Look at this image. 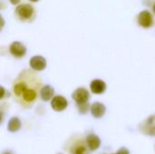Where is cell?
Masks as SVG:
<instances>
[{
    "mask_svg": "<svg viewBox=\"0 0 155 154\" xmlns=\"http://www.w3.org/2000/svg\"><path fill=\"white\" fill-rule=\"evenodd\" d=\"M27 77L28 72L25 74L22 73L14 83L13 91L15 96L22 98L23 103L29 104L33 103L37 99V93L40 82L37 78H31V80L29 81L27 80Z\"/></svg>",
    "mask_w": 155,
    "mask_h": 154,
    "instance_id": "1",
    "label": "cell"
},
{
    "mask_svg": "<svg viewBox=\"0 0 155 154\" xmlns=\"http://www.w3.org/2000/svg\"><path fill=\"white\" fill-rule=\"evenodd\" d=\"M15 15L20 21L29 22L34 19L35 15V10L34 6L29 4H20L17 5L15 9Z\"/></svg>",
    "mask_w": 155,
    "mask_h": 154,
    "instance_id": "2",
    "label": "cell"
},
{
    "mask_svg": "<svg viewBox=\"0 0 155 154\" xmlns=\"http://www.w3.org/2000/svg\"><path fill=\"white\" fill-rule=\"evenodd\" d=\"M137 23L140 26L143 28H149L151 27L153 23V16L152 13L148 10H143L138 15H137Z\"/></svg>",
    "mask_w": 155,
    "mask_h": 154,
    "instance_id": "3",
    "label": "cell"
},
{
    "mask_svg": "<svg viewBox=\"0 0 155 154\" xmlns=\"http://www.w3.org/2000/svg\"><path fill=\"white\" fill-rule=\"evenodd\" d=\"M72 98L77 103L78 105L80 104H84V103H86L87 101L89 100L90 98V95H89V93L86 89L84 88H77L72 94Z\"/></svg>",
    "mask_w": 155,
    "mask_h": 154,
    "instance_id": "4",
    "label": "cell"
},
{
    "mask_svg": "<svg viewBox=\"0 0 155 154\" xmlns=\"http://www.w3.org/2000/svg\"><path fill=\"white\" fill-rule=\"evenodd\" d=\"M141 131L150 136H155V115L150 116L140 126Z\"/></svg>",
    "mask_w": 155,
    "mask_h": 154,
    "instance_id": "5",
    "label": "cell"
},
{
    "mask_svg": "<svg viewBox=\"0 0 155 154\" xmlns=\"http://www.w3.org/2000/svg\"><path fill=\"white\" fill-rule=\"evenodd\" d=\"M9 52L13 56H15L16 58H22L23 56H25V54L26 53V48L22 43L15 41L10 44Z\"/></svg>",
    "mask_w": 155,
    "mask_h": 154,
    "instance_id": "6",
    "label": "cell"
},
{
    "mask_svg": "<svg viewBox=\"0 0 155 154\" xmlns=\"http://www.w3.org/2000/svg\"><path fill=\"white\" fill-rule=\"evenodd\" d=\"M67 105H68L67 100L61 95L54 96L51 101V106L55 112H62L65 110Z\"/></svg>",
    "mask_w": 155,
    "mask_h": 154,
    "instance_id": "7",
    "label": "cell"
},
{
    "mask_svg": "<svg viewBox=\"0 0 155 154\" xmlns=\"http://www.w3.org/2000/svg\"><path fill=\"white\" fill-rule=\"evenodd\" d=\"M29 64L32 69L35 71H43L46 66V60L41 55H35L30 59Z\"/></svg>",
    "mask_w": 155,
    "mask_h": 154,
    "instance_id": "8",
    "label": "cell"
},
{
    "mask_svg": "<svg viewBox=\"0 0 155 154\" xmlns=\"http://www.w3.org/2000/svg\"><path fill=\"white\" fill-rule=\"evenodd\" d=\"M90 88H91L92 93H94L95 94H101L105 91L106 84L103 80L95 79V80L92 81V83L90 84Z\"/></svg>",
    "mask_w": 155,
    "mask_h": 154,
    "instance_id": "9",
    "label": "cell"
},
{
    "mask_svg": "<svg viewBox=\"0 0 155 154\" xmlns=\"http://www.w3.org/2000/svg\"><path fill=\"white\" fill-rule=\"evenodd\" d=\"M91 113H92V115L94 117V118H101L104 116V114L105 113V106L99 103V102H96L94 103H93L91 105Z\"/></svg>",
    "mask_w": 155,
    "mask_h": 154,
    "instance_id": "10",
    "label": "cell"
},
{
    "mask_svg": "<svg viewBox=\"0 0 155 154\" xmlns=\"http://www.w3.org/2000/svg\"><path fill=\"white\" fill-rule=\"evenodd\" d=\"M86 143H87V147L91 151H95L100 147L101 141L97 135L91 133V134L87 135V137H86Z\"/></svg>",
    "mask_w": 155,
    "mask_h": 154,
    "instance_id": "11",
    "label": "cell"
},
{
    "mask_svg": "<svg viewBox=\"0 0 155 154\" xmlns=\"http://www.w3.org/2000/svg\"><path fill=\"white\" fill-rule=\"evenodd\" d=\"M54 90L51 85H45L40 90L41 98L45 102L51 100V98L54 96Z\"/></svg>",
    "mask_w": 155,
    "mask_h": 154,
    "instance_id": "12",
    "label": "cell"
},
{
    "mask_svg": "<svg viewBox=\"0 0 155 154\" xmlns=\"http://www.w3.org/2000/svg\"><path fill=\"white\" fill-rule=\"evenodd\" d=\"M21 127V122L17 117H13L9 120L8 124H7V129L11 133L17 132Z\"/></svg>",
    "mask_w": 155,
    "mask_h": 154,
    "instance_id": "13",
    "label": "cell"
},
{
    "mask_svg": "<svg viewBox=\"0 0 155 154\" xmlns=\"http://www.w3.org/2000/svg\"><path fill=\"white\" fill-rule=\"evenodd\" d=\"M71 154H87L86 146H85L83 143H74V144L72 146Z\"/></svg>",
    "mask_w": 155,
    "mask_h": 154,
    "instance_id": "14",
    "label": "cell"
},
{
    "mask_svg": "<svg viewBox=\"0 0 155 154\" xmlns=\"http://www.w3.org/2000/svg\"><path fill=\"white\" fill-rule=\"evenodd\" d=\"M78 109H79V112L81 113H86L88 109H89V103H86L84 104H80V105H78Z\"/></svg>",
    "mask_w": 155,
    "mask_h": 154,
    "instance_id": "15",
    "label": "cell"
},
{
    "mask_svg": "<svg viewBox=\"0 0 155 154\" xmlns=\"http://www.w3.org/2000/svg\"><path fill=\"white\" fill-rule=\"evenodd\" d=\"M116 154H130V152L126 148H121Z\"/></svg>",
    "mask_w": 155,
    "mask_h": 154,
    "instance_id": "16",
    "label": "cell"
},
{
    "mask_svg": "<svg viewBox=\"0 0 155 154\" xmlns=\"http://www.w3.org/2000/svg\"><path fill=\"white\" fill-rule=\"evenodd\" d=\"M10 2H11L13 5H17V4L20 2V0H10Z\"/></svg>",
    "mask_w": 155,
    "mask_h": 154,
    "instance_id": "17",
    "label": "cell"
},
{
    "mask_svg": "<svg viewBox=\"0 0 155 154\" xmlns=\"http://www.w3.org/2000/svg\"><path fill=\"white\" fill-rule=\"evenodd\" d=\"M153 12H154L155 14V3L153 4Z\"/></svg>",
    "mask_w": 155,
    "mask_h": 154,
    "instance_id": "18",
    "label": "cell"
},
{
    "mask_svg": "<svg viewBox=\"0 0 155 154\" xmlns=\"http://www.w3.org/2000/svg\"><path fill=\"white\" fill-rule=\"evenodd\" d=\"M29 1H31V2H37L38 0H29Z\"/></svg>",
    "mask_w": 155,
    "mask_h": 154,
    "instance_id": "19",
    "label": "cell"
},
{
    "mask_svg": "<svg viewBox=\"0 0 155 154\" xmlns=\"http://www.w3.org/2000/svg\"><path fill=\"white\" fill-rule=\"evenodd\" d=\"M4 154H11V153H9V152H5Z\"/></svg>",
    "mask_w": 155,
    "mask_h": 154,
    "instance_id": "20",
    "label": "cell"
}]
</instances>
